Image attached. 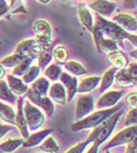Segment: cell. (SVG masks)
<instances>
[{
	"instance_id": "obj_1",
	"label": "cell",
	"mask_w": 137,
	"mask_h": 153,
	"mask_svg": "<svg viewBox=\"0 0 137 153\" xmlns=\"http://www.w3.org/2000/svg\"><path fill=\"white\" fill-rule=\"evenodd\" d=\"M122 112H123V109L116 111L114 115H112L109 118H107L106 120H103L96 128H93L91 133L88 136L86 141H87L88 144H91V143H97L99 145L103 144L112 136V131H114V128L116 126L120 117L122 116Z\"/></svg>"
},
{
	"instance_id": "obj_2",
	"label": "cell",
	"mask_w": 137,
	"mask_h": 153,
	"mask_svg": "<svg viewBox=\"0 0 137 153\" xmlns=\"http://www.w3.org/2000/svg\"><path fill=\"white\" fill-rule=\"evenodd\" d=\"M122 105H115L109 109H102L100 111L93 112L87 117H85L81 120H77L72 125V130L73 131H82V130H88V128H96L99 124H101L103 120H106L107 118H109L112 115H114L116 111L121 110Z\"/></svg>"
},
{
	"instance_id": "obj_3",
	"label": "cell",
	"mask_w": 137,
	"mask_h": 153,
	"mask_svg": "<svg viewBox=\"0 0 137 153\" xmlns=\"http://www.w3.org/2000/svg\"><path fill=\"white\" fill-rule=\"evenodd\" d=\"M22 111H24V115H25V119L28 130L37 131L43 125V123H45L43 112L37 108V105H34L33 103L29 102L28 100L22 105Z\"/></svg>"
},
{
	"instance_id": "obj_4",
	"label": "cell",
	"mask_w": 137,
	"mask_h": 153,
	"mask_svg": "<svg viewBox=\"0 0 137 153\" xmlns=\"http://www.w3.org/2000/svg\"><path fill=\"white\" fill-rule=\"evenodd\" d=\"M96 24L99 25V27L101 28V30L103 32V35H107V39H112L114 41L122 42L124 39L128 38V33L125 32L124 29H122L120 26H117L115 22L108 21L106 19H103L101 15L96 16Z\"/></svg>"
},
{
	"instance_id": "obj_5",
	"label": "cell",
	"mask_w": 137,
	"mask_h": 153,
	"mask_svg": "<svg viewBox=\"0 0 137 153\" xmlns=\"http://www.w3.org/2000/svg\"><path fill=\"white\" fill-rule=\"evenodd\" d=\"M33 30L35 33L34 40L37 45L41 48L49 47L50 42H52V27L49 22L43 19H39L37 21H34Z\"/></svg>"
},
{
	"instance_id": "obj_6",
	"label": "cell",
	"mask_w": 137,
	"mask_h": 153,
	"mask_svg": "<svg viewBox=\"0 0 137 153\" xmlns=\"http://www.w3.org/2000/svg\"><path fill=\"white\" fill-rule=\"evenodd\" d=\"M137 136V128L136 125H133V126H128L127 128L120 131L118 133L115 134V137L112 138V140L109 141L106 146H104V150H109L112 147H116V146H122V145H128L129 143H131L133 140L136 139Z\"/></svg>"
},
{
	"instance_id": "obj_7",
	"label": "cell",
	"mask_w": 137,
	"mask_h": 153,
	"mask_svg": "<svg viewBox=\"0 0 137 153\" xmlns=\"http://www.w3.org/2000/svg\"><path fill=\"white\" fill-rule=\"evenodd\" d=\"M41 47L35 42L34 39H28V40H24L21 41L16 47H15V51L14 54L20 55L25 59H37L39 53L41 51Z\"/></svg>"
},
{
	"instance_id": "obj_8",
	"label": "cell",
	"mask_w": 137,
	"mask_h": 153,
	"mask_svg": "<svg viewBox=\"0 0 137 153\" xmlns=\"http://www.w3.org/2000/svg\"><path fill=\"white\" fill-rule=\"evenodd\" d=\"M94 109H95V102L93 96L81 94L77 97V102H76V112H75L76 119L77 120L83 119L85 117L90 115Z\"/></svg>"
},
{
	"instance_id": "obj_9",
	"label": "cell",
	"mask_w": 137,
	"mask_h": 153,
	"mask_svg": "<svg viewBox=\"0 0 137 153\" xmlns=\"http://www.w3.org/2000/svg\"><path fill=\"white\" fill-rule=\"evenodd\" d=\"M26 96H27V98H28L29 102L33 103L34 105H37L39 108H41V109L46 112V115H47L48 118H50V117L53 116L54 108H55V106H54V103L50 101L49 97H47V96L40 97V96L35 95L29 88H28L27 92H26Z\"/></svg>"
},
{
	"instance_id": "obj_10",
	"label": "cell",
	"mask_w": 137,
	"mask_h": 153,
	"mask_svg": "<svg viewBox=\"0 0 137 153\" xmlns=\"http://www.w3.org/2000/svg\"><path fill=\"white\" fill-rule=\"evenodd\" d=\"M124 95V90H112V91H108L104 95H102L100 100L96 103V106L99 109H109L115 106L117 103L120 102V100L122 98V96Z\"/></svg>"
},
{
	"instance_id": "obj_11",
	"label": "cell",
	"mask_w": 137,
	"mask_h": 153,
	"mask_svg": "<svg viewBox=\"0 0 137 153\" xmlns=\"http://www.w3.org/2000/svg\"><path fill=\"white\" fill-rule=\"evenodd\" d=\"M60 82L63 85V88L67 92V103L70 102L73 98H74L75 94L77 92V78L75 76H72L67 73H61L60 75Z\"/></svg>"
},
{
	"instance_id": "obj_12",
	"label": "cell",
	"mask_w": 137,
	"mask_h": 153,
	"mask_svg": "<svg viewBox=\"0 0 137 153\" xmlns=\"http://www.w3.org/2000/svg\"><path fill=\"white\" fill-rule=\"evenodd\" d=\"M114 22L117 26H120L124 30H130V32H136V19L129 13H120L112 18Z\"/></svg>"
},
{
	"instance_id": "obj_13",
	"label": "cell",
	"mask_w": 137,
	"mask_h": 153,
	"mask_svg": "<svg viewBox=\"0 0 137 153\" xmlns=\"http://www.w3.org/2000/svg\"><path fill=\"white\" fill-rule=\"evenodd\" d=\"M48 96L50 101L54 103H58L60 105L67 104V92L63 88V85L59 82H55L52 84L48 89Z\"/></svg>"
},
{
	"instance_id": "obj_14",
	"label": "cell",
	"mask_w": 137,
	"mask_h": 153,
	"mask_svg": "<svg viewBox=\"0 0 137 153\" xmlns=\"http://www.w3.org/2000/svg\"><path fill=\"white\" fill-rule=\"evenodd\" d=\"M18 104V111L15 112V122L14 125L19 128L22 138H27L29 136V130L27 128V123H26L25 115L22 111V104H24V98H19V101L16 102Z\"/></svg>"
},
{
	"instance_id": "obj_15",
	"label": "cell",
	"mask_w": 137,
	"mask_h": 153,
	"mask_svg": "<svg viewBox=\"0 0 137 153\" xmlns=\"http://www.w3.org/2000/svg\"><path fill=\"white\" fill-rule=\"evenodd\" d=\"M52 132H53L52 128H46V130L39 131V132H35V133H32V134H29L25 140H24L22 146L26 147V149L34 147V146H37V145H39V144H41L42 141L49 136Z\"/></svg>"
},
{
	"instance_id": "obj_16",
	"label": "cell",
	"mask_w": 137,
	"mask_h": 153,
	"mask_svg": "<svg viewBox=\"0 0 137 153\" xmlns=\"http://www.w3.org/2000/svg\"><path fill=\"white\" fill-rule=\"evenodd\" d=\"M90 8H93L95 12L99 13V15H110L116 8L115 2L108 0H93L90 2Z\"/></svg>"
},
{
	"instance_id": "obj_17",
	"label": "cell",
	"mask_w": 137,
	"mask_h": 153,
	"mask_svg": "<svg viewBox=\"0 0 137 153\" xmlns=\"http://www.w3.org/2000/svg\"><path fill=\"white\" fill-rule=\"evenodd\" d=\"M6 82L10 87V89L12 90L13 92L18 96H22V95H26L27 90H28V87L27 84H25L22 82L21 78L16 76H13V75H8L6 77Z\"/></svg>"
},
{
	"instance_id": "obj_18",
	"label": "cell",
	"mask_w": 137,
	"mask_h": 153,
	"mask_svg": "<svg viewBox=\"0 0 137 153\" xmlns=\"http://www.w3.org/2000/svg\"><path fill=\"white\" fill-rule=\"evenodd\" d=\"M108 61L109 63L112 65L114 69H124L125 67L128 65V60L125 57V55L123 54V51H112L110 54H108Z\"/></svg>"
},
{
	"instance_id": "obj_19",
	"label": "cell",
	"mask_w": 137,
	"mask_h": 153,
	"mask_svg": "<svg viewBox=\"0 0 137 153\" xmlns=\"http://www.w3.org/2000/svg\"><path fill=\"white\" fill-rule=\"evenodd\" d=\"M49 87V81L46 77H40V78H37L33 83H31L29 89L32 90L35 95L40 96V97H43V96H47Z\"/></svg>"
},
{
	"instance_id": "obj_20",
	"label": "cell",
	"mask_w": 137,
	"mask_h": 153,
	"mask_svg": "<svg viewBox=\"0 0 137 153\" xmlns=\"http://www.w3.org/2000/svg\"><path fill=\"white\" fill-rule=\"evenodd\" d=\"M77 14H79V19L81 21L82 26L87 29L88 32H93V27H94V22H93V15L89 12L87 7L85 5H80L77 8Z\"/></svg>"
},
{
	"instance_id": "obj_21",
	"label": "cell",
	"mask_w": 137,
	"mask_h": 153,
	"mask_svg": "<svg viewBox=\"0 0 137 153\" xmlns=\"http://www.w3.org/2000/svg\"><path fill=\"white\" fill-rule=\"evenodd\" d=\"M101 77L99 76H89L83 78L79 84H77V92L79 94H86L91 90H94L100 84Z\"/></svg>"
},
{
	"instance_id": "obj_22",
	"label": "cell",
	"mask_w": 137,
	"mask_h": 153,
	"mask_svg": "<svg viewBox=\"0 0 137 153\" xmlns=\"http://www.w3.org/2000/svg\"><path fill=\"white\" fill-rule=\"evenodd\" d=\"M16 95L10 89L7 82L5 79H0V100L10 104H16Z\"/></svg>"
},
{
	"instance_id": "obj_23",
	"label": "cell",
	"mask_w": 137,
	"mask_h": 153,
	"mask_svg": "<svg viewBox=\"0 0 137 153\" xmlns=\"http://www.w3.org/2000/svg\"><path fill=\"white\" fill-rule=\"evenodd\" d=\"M115 81L122 88H130V87H133L136 83V81L130 76V74L128 73L127 69H121V70L116 71V74H115Z\"/></svg>"
},
{
	"instance_id": "obj_24",
	"label": "cell",
	"mask_w": 137,
	"mask_h": 153,
	"mask_svg": "<svg viewBox=\"0 0 137 153\" xmlns=\"http://www.w3.org/2000/svg\"><path fill=\"white\" fill-rule=\"evenodd\" d=\"M24 139L22 138H12L2 141L0 144V151L2 153H13L16 151L20 146H22Z\"/></svg>"
},
{
	"instance_id": "obj_25",
	"label": "cell",
	"mask_w": 137,
	"mask_h": 153,
	"mask_svg": "<svg viewBox=\"0 0 137 153\" xmlns=\"http://www.w3.org/2000/svg\"><path fill=\"white\" fill-rule=\"evenodd\" d=\"M0 118L8 123L10 125H14L15 122V111L13 110V108L11 105L4 104L2 102H0Z\"/></svg>"
},
{
	"instance_id": "obj_26",
	"label": "cell",
	"mask_w": 137,
	"mask_h": 153,
	"mask_svg": "<svg viewBox=\"0 0 137 153\" xmlns=\"http://www.w3.org/2000/svg\"><path fill=\"white\" fill-rule=\"evenodd\" d=\"M115 74H116V69H114V68H110V69H108L106 73H104V75L102 76L101 78V83H100V92H104L106 90H108L110 87L112 85V83H114V81H115Z\"/></svg>"
},
{
	"instance_id": "obj_27",
	"label": "cell",
	"mask_w": 137,
	"mask_h": 153,
	"mask_svg": "<svg viewBox=\"0 0 137 153\" xmlns=\"http://www.w3.org/2000/svg\"><path fill=\"white\" fill-rule=\"evenodd\" d=\"M37 59H39V68L45 69L46 67H48L50 64V61L53 59V51L48 47L42 48L37 55Z\"/></svg>"
},
{
	"instance_id": "obj_28",
	"label": "cell",
	"mask_w": 137,
	"mask_h": 153,
	"mask_svg": "<svg viewBox=\"0 0 137 153\" xmlns=\"http://www.w3.org/2000/svg\"><path fill=\"white\" fill-rule=\"evenodd\" d=\"M40 150H41L42 152H46V153H56V152H59L60 147H59L56 140H55L53 137L48 136L45 140L41 143Z\"/></svg>"
},
{
	"instance_id": "obj_29",
	"label": "cell",
	"mask_w": 137,
	"mask_h": 153,
	"mask_svg": "<svg viewBox=\"0 0 137 153\" xmlns=\"http://www.w3.org/2000/svg\"><path fill=\"white\" fill-rule=\"evenodd\" d=\"M64 67L73 76H82V75H85L87 73L86 68L81 63L76 62V61H68V62L64 63Z\"/></svg>"
},
{
	"instance_id": "obj_30",
	"label": "cell",
	"mask_w": 137,
	"mask_h": 153,
	"mask_svg": "<svg viewBox=\"0 0 137 153\" xmlns=\"http://www.w3.org/2000/svg\"><path fill=\"white\" fill-rule=\"evenodd\" d=\"M120 51V46L116 41H114L112 39H103L102 43L100 46V53H107V54H110L112 51Z\"/></svg>"
},
{
	"instance_id": "obj_31",
	"label": "cell",
	"mask_w": 137,
	"mask_h": 153,
	"mask_svg": "<svg viewBox=\"0 0 137 153\" xmlns=\"http://www.w3.org/2000/svg\"><path fill=\"white\" fill-rule=\"evenodd\" d=\"M68 57V51L63 46H58L53 49V59L55 60L56 63L64 64Z\"/></svg>"
},
{
	"instance_id": "obj_32",
	"label": "cell",
	"mask_w": 137,
	"mask_h": 153,
	"mask_svg": "<svg viewBox=\"0 0 137 153\" xmlns=\"http://www.w3.org/2000/svg\"><path fill=\"white\" fill-rule=\"evenodd\" d=\"M61 69L58 64H49L47 68H45V76L47 77L48 81H54L56 82L59 78H60V75H61Z\"/></svg>"
},
{
	"instance_id": "obj_33",
	"label": "cell",
	"mask_w": 137,
	"mask_h": 153,
	"mask_svg": "<svg viewBox=\"0 0 137 153\" xmlns=\"http://www.w3.org/2000/svg\"><path fill=\"white\" fill-rule=\"evenodd\" d=\"M33 62V59H24L20 63L18 64L16 67H14V70H13V76H24L26 74V71L29 69V67H31V64Z\"/></svg>"
},
{
	"instance_id": "obj_34",
	"label": "cell",
	"mask_w": 137,
	"mask_h": 153,
	"mask_svg": "<svg viewBox=\"0 0 137 153\" xmlns=\"http://www.w3.org/2000/svg\"><path fill=\"white\" fill-rule=\"evenodd\" d=\"M40 68L39 65H33V67H29V69L26 71V74L22 76V82L25 84H31L33 83L35 79L37 78V76L40 75Z\"/></svg>"
},
{
	"instance_id": "obj_35",
	"label": "cell",
	"mask_w": 137,
	"mask_h": 153,
	"mask_svg": "<svg viewBox=\"0 0 137 153\" xmlns=\"http://www.w3.org/2000/svg\"><path fill=\"white\" fill-rule=\"evenodd\" d=\"M24 59H25V57H22V56H20V55L13 54V55H11V56H7V57L2 59V60L0 61V64H1L2 67L14 68V67H16L18 64L20 63V62H21Z\"/></svg>"
},
{
	"instance_id": "obj_36",
	"label": "cell",
	"mask_w": 137,
	"mask_h": 153,
	"mask_svg": "<svg viewBox=\"0 0 137 153\" xmlns=\"http://www.w3.org/2000/svg\"><path fill=\"white\" fill-rule=\"evenodd\" d=\"M91 34H93V36H94L95 46H96V48H97V51H99V49H100L101 43H102V41H103V39H104V35H103V32L101 30V28L99 27L97 24H95V25H94Z\"/></svg>"
},
{
	"instance_id": "obj_37",
	"label": "cell",
	"mask_w": 137,
	"mask_h": 153,
	"mask_svg": "<svg viewBox=\"0 0 137 153\" xmlns=\"http://www.w3.org/2000/svg\"><path fill=\"white\" fill-rule=\"evenodd\" d=\"M137 122V117H136V108H133L125 118V125L127 126H133V125H136Z\"/></svg>"
},
{
	"instance_id": "obj_38",
	"label": "cell",
	"mask_w": 137,
	"mask_h": 153,
	"mask_svg": "<svg viewBox=\"0 0 137 153\" xmlns=\"http://www.w3.org/2000/svg\"><path fill=\"white\" fill-rule=\"evenodd\" d=\"M87 146H88L87 141L86 140L81 141V143H79V144L74 145L73 147H70L66 153H83L85 152V150L87 149Z\"/></svg>"
},
{
	"instance_id": "obj_39",
	"label": "cell",
	"mask_w": 137,
	"mask_h": 153,
	"mask_svg": "<svg viewBox=\"0 0 137 153\" xmlns=\"http://www.w3.org/2000/svg\"><path fill=\"white\" fill-rule=\"evenodd\" d=\"M127 70H128V73L130 74V76L133 77L135 81L137 79V63L134 61V62H131L130 64H128V68H127Z\"/></svg>"
},
{
	"instance_id": "obj_40",
	"label": "cell",
	"mask_w": 137,
	"mask_h": 153,
	"mask_svg": "<svg viewBox=\"0 0 137 153\" xmlns=\"http://www.w3.org/2000/svg\"><path fill=\"white\" fill-rule=\"evenodd\" d=\"M127 103H128L129 105H131L133 108H136V106H137L136 91H133V92H130V94L127 96Z\"/></svg>"
},
{
	"instance_id": "obj_41",
	"label": "cell",
	"mask_w": 137,
	"mask_h": 153,
	"mask_svg": "<svg viewBox=\"0 0 137 153\" xmlns=\"http://www.w3.org/2000/svg\"><path fill=\"white\" fill-rule=\"evenodd\" d=\"M8 10H10V6H8L7 1L6 0H0V16L6 14L8 12Z\"/></svg>"
},
{
	"instance_id": "obj_42",
	"label": "cell",
	"mask_w": 137,
	"mask_h": 153,
	"mask_svg": "<svg viewBox=\"0 0 137 153\" xmlns=\"http://www.w3.org/2000/svg\"><path fill=\"white\" fill-rule=\"evenodd\" d=\"M125 153H137V141H136V139L128 144V147H127Z\"/></svg>"
},
{
	"instance_id": "obj_43",
	"label": "cell",
	"mask_w": 137,
	"mask_h": 153,
	"mask_svg": "<svg viewBox=\"0 0 137 153\" xmlns=\"http://www.w3.org/2000/svg\"><path fill=\"white\" fill-rule=\"evenodd\" d=\"M11 128H12V126H10V125H4V124L0 123V139H1L8 131H11Z\"/></svg>"
},
{
	"instance_id": "obj_44",
	"label": "cell",
	"mask_w": 137,
	"mask_h": 153,
	"mask_svg": "<svg viewBox=\"0 0 137 153\" xmlns=\"http://www.w3.org/2000/svg\"><path fill=\"white\" fill-rule=\"evenodd\" d=\"M93 145L89 147V150L87 151V153H97L99 152V147H100V145L97 144V143H91Z\"/></svg>"
},
{
	"instance_id": "obj_45",
	"label": "cell",
	"mask_w": 137,
	"mask_h": 153,
	"mask_svg": "<svg viewBox=\"0 0 137 153\" xmlns=\"http://www.w3.org/2000/svg\"><path fill=\"white\" fill-rule=\"evenodd\" d=\"M127 39H128L129 41H131V43L134 45V47H136L137 46V38H136V35H135V34H129Z\"/></svg>"
},
{
	"instance_id": "obj_46",
	"label": "cell",
	"mask_w": 137,
	"mask_h": 153,
	"mask_svg": "<svg viewBox=\"0 0 137 153\" xmlns=\"http://www.w3.org/2000/svg\"><path fill=\"white\" fill-rule=\"evenodd\" d=\"M135 1H136V0H124V5L127 7L134 6V5H135Z\"/></svg>"
},
{
	"instance_id": "obj_47",
	"label": "cell",
	"mask_w": 137,
	"mask_h": 153,
	"mask_svg": "<svg viewBox=\"0 0 137 153\" xmlns=\"http://www.w3.org/2000/svg\"><path fill=\"white\" fill-rule=\"evenodd\" d=\"M4 76H5V68L0 64V79H1Z\"/></svg>"
},
{
	"instance_id": "obj_48",
	"label": "cell",
	"mask_w": 137,
	"mask_h": 153,
	"mask_svg": "<svg viewBox=\"0 0 137 153\" xmlns=\"http://www.w3.org/2000/svg\"><path fill=\"white\" fill-rule=\"evenodd\" d=\"M40 2H42V4H48L50 0H39Z\"/></svg>"
},
{
	"instance_id": "obj_49",
	"label": "cell",
	"mask_w": 137,
	"mask_h": 153,
	"mask_svg": "<svg viewBox=\"0 0 137 153\" xmlns=\"http://www.w3.org/2000/svg\"><path fill=\"white\" fill-rule=\"evenodd\" d=\"M108 1H112V2H114V1H117V0H108Z\"/></svg>"
},
{
	"instance_id": "obj_50",
	"label": "cell",
	"mask_w": 137,
	"mask_h": 153,
	"mask_svg": "<svg viewBox=\"0 0 137 153\" xmlns=\"http://www.w3.org/2000/svg\"><path fill=\"white\" fill-rule=\"evenodd\" d=\"M0 153H2V152H1V151H0Z\"/></svg>"
},
{
	"instance_id": "obj_51",
	"label": "cell",
	"mask_w": 137,
	"mask_h": 153,
	"mask_svg": "<svg viewBox=\"0 0 137 153\" xmlns=\"http://www.w3.org/2000/svg\"><path fill=\"white\" fill-rule=\"evenodd\" d=\"M108 153H110V152H108Z\"/></svg>"
}]
</instances>
